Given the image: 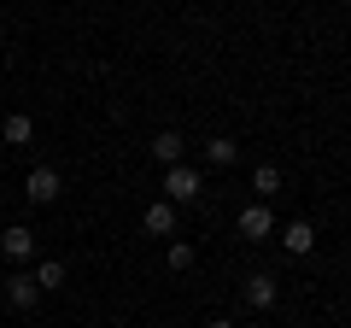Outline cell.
Wrapping results in <instances>:
<instances>
[{
    "label": "cell",
    "mask_w": 351,
    "mask_h": 328,
    "mask_svg": "<svg viewBox=\"0 0 351 328\" xmlns=\"http://www.w3.org/2000/svg\"><path fill=\"white\" fill-rule=\"evenodd\" d=\"M164 200H170V205H193V200H199V170L170 164V170H164Z\"/></svg>",
    "instance_id": "6da1fadb"
},
{
    "label": "cell",
    "mask_w": 351,
    "mask_h": 328,
    "mask_svg": "<svg viewBox=\"0 0 351 328\" xmlns=\"http://www.w3.org/2000/svg\"><path fill=\"white\" fill-rule=\"evenodd\" d=\"M24 194L36 205H53V200H59V170H53V164H36V170L24 176Z\"/></svg>",
    "instance_id": "7a4b0ae2"
},
{
    "label": "cell",
    "mask_w": 351,
    "mask_h": 328,
    "mask_svg": "<svg viewBox=\"0 0 351 328\" xmlns=\"http://www.w3.org/2000/svg\"><path fill=\"white\" fill-rule=\"evenodd\" d=\"M0 253L12 258V264H24V258H36V229L12 223V229H6V235H0Z\"/></svg>",
    "instance_id": "3957f363"
},
{
    "label": "cell",
    "mask_w": 351,
    "mask_h": 328,
    "mask_svg": "<svg viewBox=\"0 0 351 328\" xmlns=\"http://www.w3.org/2000/svg\"><path fill=\"white\" fill-rule=\"evenodd\" d=\"M240 235H246V240H269V235H276L269 205H246V211H240Z\"/></svg>",
    "instance_id": "277c9868"
},
{
    "label": "cell",
    "mask_w": 351,
    "mask_h": 328,
    "mask_svg": "<svg viewBox=\"0 0 351 328\" xmlns=\"http://www.w3.org/2000/svg\"><path fill=\"white\" fill-rule=\"evenodd\" d=\"M281 246H287V258H304V253L316 246V229L304 223V217H293V223L281 229Z\"/></svg>",
    "instance_id": "5b68a950"
},
{
    "label": "cell",
    "mask_w": 351,
    "mask_h": 328,
    "mask_svg": "<svg viewBox=\"0 0 351 328\" xmlns=\"http://www.w3.org/2000/svg\"><path fill=\"white\" fill-rule=\"evenodd\" d=\"M141 229H147V235H176V205L170 200H152L147 217H141Z\"/></svg>",
    "instance_id": "8992f818"
},
{
    "label": "cell",
    "mask_w": 351,
    "mask_h": 328,
    "mask_svg": "<svg viewBox=\"0 0 351 328\" xmlns=\"http://www.w3.org/2000/svg\"><path fill=\"white\" fill-rule=\"evenodd\" d=\"M182 152H188V141L176 135V129H164V135H152V159H158V164H182Z\"/></svg>",
    "instance_id": "52a82bcc"
},
{
    "label": "cell",
    "mask_w": 351,
    "mask_h": 328,
    "mask_svg": "<svg viewBox=\"0 0 351 328\" xmlns=\"http://www.w3.org/2000/svg\"><path fill=\"white\" fill-rule=\"evenodd\" d=\"M6 299H12V311H29V305L41 299V288H36V276H12V281H6Z\"/></svg>",
    "instance_id": "ba28073f"
},
{
    "label": "cell",
    "mask_w": 351,
    "mask_h": 328,
    "mask_svg": "<svg viewBox=\"0 0 351 328\" xmlns=\"http://www.w3.org/2000/svg\"><path fill=\"white\" fill-rule=\"evenodd\" d=\"M246 299L258 305V311H269V305H276V276H246Z\"/></svg>",
    "instance_id": "9c48e42d"
},
{
    "label": "cell",
    "mask_w": 351,
    "mask_h": 328,
    "mask_svg": "<svg viewBox=\"0 0 351 328\" xmlns=\"http://www.w3.org/2000/svg\"><path fill=\"white\" fill-rule=\"evenodd\" d=\"M252 188H258V200H276L281 194V170L276 164H258V170H252Z\"/></svg>",
    "instance_id": "30bf717a"
},
{
    "label": "cell",
    "mask_w": 351,
    "mask_h": 328,
    "mask_svg": "<svg viewBox=\"0 0 351 328\" xmlns=\"http://www.w3.org/2000/svg\"><path fill=\"white\" fill-rule=\"evenodd\" d=\"M29 135H36V124H29L24 112H12V117H6V124H0V141H12V147H24Z\"/></svg>",
    "instance_id": "8fae6325"
},
{
    "label": "cell",
    "mask_w": 351,
    "mask_h": 328,
    "mask_svg": "<svg viewBox=\"0 0 351 328\" xmlns=\"http://www.w3.org/2000/svg\"><path fill=\"white\" fill-rule=\"evenodd\" d=\"M36 288H41V293H59V288H64V264H59V258L36 264Z\"/></svg>",
    "instance_id": "7c38bea8"
},
{
    "label": "cell",
    "mask_w": 351,
    "mask_h": 328,
    "mask_svg": "<svg viewBox=\"0 0 351 328\" xmlns=\"http://www.w3.org/2000/svg\"><path fill=\"white\" fill-rule=\"evenodd\" d=\"M205 159H211V164H234V159H240V147H234L228 135H211V141H205Z\"/></svg>",
    "instance_id": "4fadbf2b"
},
{
    "label": "cell",
    "mask_w": 351,
    "mask_h": 328,
    "mask_svg": "<svg viewBox=\"0 0 351 328\" xmlns=\"http://www.w3.org/2000/svg\"><path fill=\"white\" fill-rule=\"evenodd\" d=\"M164 264H170V270H193V246H188V240H176L170 253H164Z\"/></svg>",
    "instance_id": "5bb4252c"
},
{
    "label": "cell",
    "mask_w": 351,
    "mask_h": 328,
    "mask_svg": "<svg viewBox=\"0 0 351 328\" xmlns=\"http://www.w3.org/2000/svg\"><path fill=\"white\" fill-rule=\"evenodd\" d=\"M211 328H234V323H211Z\"/></svg>",
    "instance_id": "9a60e30c"
}]
</instances>
